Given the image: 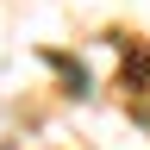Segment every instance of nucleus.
Masks as SVG:
<instances>
[]
</instances>
